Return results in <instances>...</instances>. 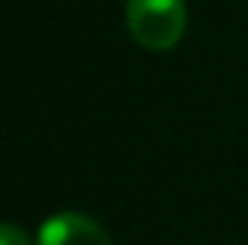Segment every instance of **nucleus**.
Returning <instances> with one entry per match:
<instances>
[{
  "mask_svg": "<svg viewBox=\"0 0 248 245\" xmlns=\"http://www.w3.org/2000/svg\"><path fill=\"white\" fill-rule=\"evenodd\" d=\"M0 245H29V236L16 223H3L0 227Z\"/></svg>",
  "mask_w": 248,
  "mask_h": 245,
  "instance_id": "nucleus-3",
  "label": "nucleus"
},
{
  "mask_svg": "<svg viewBox=\"0 0 248 245\" xmlns=\"http://www.w3.org/2000/svg\"><path fill=\"white\" fill-rule=\"evenodd\" d=\"M126 25L139 44L151 50H170L186 31L182 0H126Z\"/></svg>",
  "mask_w": 248,
  "mask_h": 245,
  "instance_id": "nucleus-1",
  "label": "nucleus"
},
{
  "mask_svg": "<svg viewBox=\"0 0 248 245\" xmlns=\"http://www.w3.org/2000/svg\"><path fill=\"white\" fill-rule=\"evenodd\" d=\"M38 245H113L110 233L88 214L63 211L41 223Z\"/></svg>",
  "mask_w": 248,
  "mask_h": 245,
  "instance_id": "nucleus-2",
  "label": "nucleus"
}]
</instances>
